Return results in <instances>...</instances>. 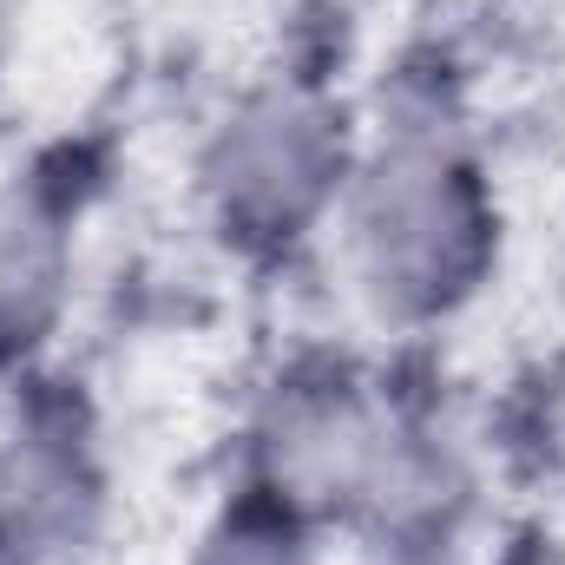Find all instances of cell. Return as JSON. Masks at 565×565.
I'll return each instance as SVG.
<instances>
[{
	"instance_id": "8992f818",
	"label": "cell",
	"mask_w": 565,
	"mask_h": 565,
	"mask_svg": "<svg viewBox=\"0 0 565 565\" xmlns=\"http://www.w3.org/2000/svg\"><path fill=\"white\" fill-rule=\"evenodd\" d=\"M316 533H322L316 520H302L296 507L244 480V493L224 500V513L198 533L191 565H322Z\"/></svg>"
},
{
	"instance_id": "277c9868",
	"label": "cell",
	"mask_w": 565,
	"mask_h": 565,
	"mask_svg": "<svg viewBox=\"0 0 565 565\" xmlns=\"http://www.w3.org/2000/svg\"><path fill=\"white\" fill-rule=\"evenodd\" d=\"M73 296V198L46 178L0 184V369H26Z\"/></svg>"
},
{
	"instance_id": "3957f363",
	"label": "cell",
	"mask_w": 565,
	"mask_h": 565,
	"mask_svg": "<svg viewBox=\"0 0 565 565\" xmlns=\"http://www.w3.org/2000/svg\"><path fill=\"white\" fill-rule=\"evenodd\" d=\"M402 415L375 402L349 369H296L282 375L250 434V487L296 507L302 520H362Z\"/></svg>"
},
{
	"instance_id": "6da1fadb",
	"label": "cell",
	"mask_w": 565,
	"mask_h": 565,
	"mask_svg": "<svg viewBox=\"0 0 565 565\" xmlns=\"http://www.w3.org/2000/svg\"><path fill=\"white\" fill-rule=\"evenodd\" d=\"M335 224L362 302L395 329L460 316L500 264V191L447 126H395L369 145Z\"/></svg>"
},
{
	"instance_id": "5b68a950",
	"label": "cell",
	"mask_w": 565,
	"mask_h": 565,
	"mask_svg": "<svg viewBox=\"0 0 565 565\" xmlns=\"http://www.w3.org/2000/svg\"><path fill=\"white\" fill-rule=\"evenodd\" d=\"M66 434H7L0 447V565H66L93 526V480Z\"/></svg>"
},
{
	"instance_id": "7a4b0ae2",
	"label": "cell",
	"mask_w": 565,
	"mask_h": 565,
	"mask_svg": "<svg viewBox=\"0 0 565 565\" xmlns=\"http://www.w3.org/2000/svg\"><path fill=\"white\" fill-rule=\"evenodd\" d=\"M362 145L342 106L316 86H257L244 93L198 151V198L211 231L244 257H277L316 237L355 178Z\"/></svg>"
}]
</instances>
